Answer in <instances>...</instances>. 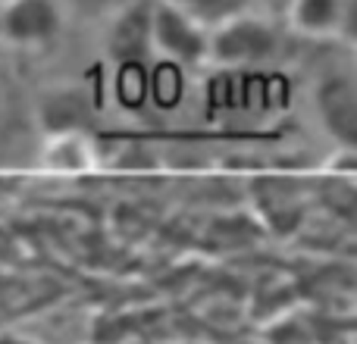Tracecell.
<instances>
[{
    "instance_id": "7",
    "label": "cell",
    "mask_w": 357,
    "mask_h": 344,
    "mask_svg": "<svg viewBox=\"0 0 357 344\" xmlns=\"http://www.w3.org/2000/svg\"><path fill=\"white\" fill-rule=\"evenodd\" d=\"M169 3H176L178 10H185L195 22H201L210 31L216 25L229 22V19L251 13L254 0H169Z\"/></svg>"
},
{
    "instance_id": "1",
    "label": "cell",
    "mask_w": 357,
    "mask_h": 344,
    "mask_svg": "<svg viewBox=\"0 0 357 344\" xmlns=\"http://www.w3.org/2000/svg\"><path fill=\"white\" fill-rule=\"evenodd\" d=\"M279 47V35L266 19L245 13L207 31V60L216 66H257Z\"/></svg>"
},
{
    "instance_id": "3",
    "label": "cell",
    "mask_w": 357,
    "mask_h": 344,
    "mask_svg": "<svg viewBox=\"0 0 357 344\" xmlns=\"http://www.w3.org/2000/svg\"><path fill=\"white\" fill-rule=\"evenodd\" d=\"M63 31V10L56 0H3L0 41L19 50L47 47Z\"/></svg>"
},
{
    "instance_id": "6",
    "label": "cell",
    "mask_w": 357,
    "mask_h": 344,
    "mask_svg": "<svg viewBox=\"0 0 357 344\" xmlns=\"http://www.w3.org/2000/svg\"><path fill=\"white\" fill-rule=\"evenodd\" d=\"M354 79L348 72H329L317 85V110H320L326 129L342 141H351L354 123H357V104H354Z\"/></svg>"
},
{
    "instance_id": "4",
    "label": "cell",
    "mask_w": 357,
    "mask_h": 344,
    "mask_svg": "<svg viewBox=\"0 0 357 344\" xmlns=\"http://www.w3.org/2000/svg\"><path fill=\"white\" fill-rule=\"evenodd\" d=\"M357 0H289V25L304 38L354 41Z\"/></svg>"
},
{
    "instance_id": "2",
    "label": "cell",
    "mask_w": 357,
    "mask_h": 344,
    "mask_svg": "<svg viewBox=\"0 0 357 344\" xmlns=\"http://www.w3.org/2000/svg\"><path fill=\"white\" fill-rule=\"evenodd\" d=\"M151 41L154 54L182 66L207 60V29L169 0H151Z\"/></svg>"
},
{
    "instance_id": "5",
    "label": "cell",
    "mask_w": 357,
    "mask_h": 344,
    "mask_svg": "<svg viewBox=\"0 0 357 344\" xmlns=\"http://www.w3.org/2000/svg\"><path fill=\"white\" fill-rule=\"evenodd\" d=\"M107 50L116 63L135 66L154 54L151 41V0H126L107 25Z\"/></svg>"
}]
</instances>
